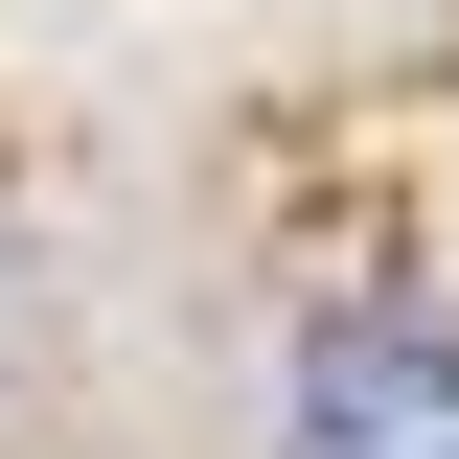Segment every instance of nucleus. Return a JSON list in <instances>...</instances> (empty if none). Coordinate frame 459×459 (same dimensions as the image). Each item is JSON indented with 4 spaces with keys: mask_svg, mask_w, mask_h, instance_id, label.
Instances as JSON below:
<instances>
[{
    "mask_svg": "<svg viewBox=\"0 0 459 459\" xmlns=\"http://www.w3.org/2000/svg\"><path fill=\"white\" fill-rule=\"evenodd\" d=\"M276 459H459V322H322Z\"/></svg>",
    "mask_w": 459,
    "mask_h": 459,
    "instance_id": "nucleus-1",
    "label": "nucleus"
}]
</instances>
